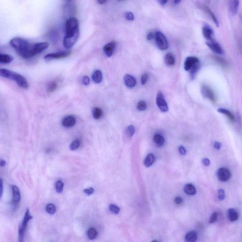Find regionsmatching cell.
Wrapping results in <instances>:
<instances>
[{
  "instance_id": "obj_1",
  "label": "cell",
  "mask_w": 242,
  "mask_h": 242,
  "mask_svg": "<svg viewBox=\"0 0 242 242\" xmlns=\"http://www.w3.org/2000/svg\"><path fill=\"white\" fill-rule=\"evenodd\" d=\"M65 30L63 46L66 48L70 49L75 45L79 37V23L78 19L74 17L68 19L65 24Z\"/></svg>"
},
{
  "instance_id": "obj_2",
  "label": "cell",
  "mask_w": 242,
  "mask_h": 242,
  "mask_svg": "<svg viewBox=\"0 0 242 242\" xmlns=\"http://www.w3.org/2000/svg\"><path fill=\"white\" fill-rule=\"evenodd\" d=\"M10 44L19 55L24 59L31 58V52L33 45L21 37H15L10 41Z\"/></svg>"
},
{
  "instance_id": "obj_3",
  "label": "cell",
  "mask_w": 242,
  "mask_h": 242,
  "mask_svg": "<svg viewBox=\"0 0 242 242\" xmlns=\"http://www.w3.org/2000/svg\"><path fill=\"white\" fill-rule=\"evenodd\" d=\"M0 75L5 78L14 80L16 82L19 86L22 89H27L29 88V84L28 80L25 77L20 74L7 69L2 68L0 69Z\"/></svg>"
},
{
  "instance_id": "obj_4",
  "label": "cell",
  "mask_w": 242,
  "mask_h": 242,
  "mask_svg": "<svg viewBox=\"0 0 242 242\" xmlns=\"http://www.w3.org/2000/svg\"><path fill=\"white\" fill-rule=\"evenodd\" d=\"M33 217L30 214V210L29 209H27L24 219H23L22 223L19 227V242H22L23 241L27 224H28L29 220H30Z\"/></svg>"
},
{
  "instance_id": "obj_5",
  "label": "cell",
  "mask_w": 242,
  "mask_h": 242,
  "mask_svg": "<svg viewBox=\"0 0 242 242\" xmlns=\"http://www.w3.org/2000/svg\"><path fill=\"white\" fill-rule=\"evenodd\" d=\"M155 38L157 46L158 48L161 50H165L168 49V40L163 33L159 31L157 32Z\"/></svg>"
},
{
  "instance_id": "obj_6",
  "label": "cell",
  "mask_w": 242,
  "mask_h": 242,
  "mask_svg": "<svg viewBox=\"0 0 242 242\" xmlns=\"http://www.w3.org/2000/svg\"><path fill=\"white\" fill-rule=\"evenodd\" d=\"M48 47V43L47 42H40L34 44L31 52V57L32 58L35 55L43 52L44 50L47 49Z\"/></svg>"
},
{
  "instance_id": "obj_7",
  "label": "cell",
  "mask_w": 242,
  "mask_h": 242,
  "mask_svg": "<svg viewBox=\"0 0 242 242\" xmlns=\"http://www.w3.org/2000/svg\"><path fill=\"white\" fill-rule=\"evenodd\" d=\"M70 51L60 52H52L48 53L44 56V59L47 61H50L53 59H61L65 58L71 54Z\"/></svg>"
},
{
  "instance_id": "obj_8",
  "label": "cell",
  "mask_w": 242,
  "mask_h": 242,
  "mask_svg": "<svg viewBox=\"0 0 242 242\" xmlns=\"http://www.w3.org/2000/svg\"><path fill=\"white\" fill-rule=\"evenodd\" d=\"M217 177L220 181L227 182L231 177V173L227 168H221L217 170Z\"/></svg>"
},
{
  "instance_id": "obj_9",
  "label": "cell",
  "mask_w": 242,
  "mask_h": 242,
  "mask_svg": "<svg viewBox=\"0 0 242 242\" xmlns=\"http://www.w3.org/2000/svg\"><path fill=\"white\" fill-rule=\"evenodd\" d=\"M156 103L159 109L163 112H167L168 110V104L164 98V95L161 92H159L157 96Z\"/></svg>"
},
{
  "instance_id": "obj_10",
  "label": "cell",
  "mask_w": 242,
  "mask_h": 242,
  "mask_svg": "<svg viewBox=\"0 0 242 242\" xmlns=\"http://www.w3.org/2000/svg\"><path fill=\"white\" fill-rule=\"evenodd\" d=\"M201 93L204 97L208 98L212 102L216 101V97L212 90L206 85H203L201 88Z\"/></svg>"
},
{
  "instance_id": "obj_11",
  "label": "cell",
  "mask_w": 242,
  "mask_h": 242,
  "mask_svg": "<svg viewBox=\"0 0 242 242\" xmlns=\"http://www.w3.org/2000/svg\"><path fill=\"white\" fill-rule=\"evenodd\" d=\"M199 63V60L197 57L189 56L187 57L184 62V68L185 71H188L196 63Z\"/></svg>"
},
{
  "instance_id": "obj_12",
  "label": "cell",
  "mask_w": 242,
  "mask_h": 242,
  "mask_svg": "<svg viewBox=\"0 0 242 242\" xmlns=\"http://www.w3.org/2000/svg\"><path fill=\"white\" fill-rule=\"evenodd\" d=\"M76 122L75 117L73 115L65 116L62 121V125L67 128H70L74 126Z\"/></svg>"
},
{
  "instance_id": "obj_13",
  "label": "cell",
  "mask_w": 242,
  "mask_h": 242,
  "mask_svg": "<svg viewBox=\"0 0 242 242\" xmlns=\"http://www.w3.org/2000/svg\"><path fill=\"white\" fill-rule=\"evenodd\" d=\"M239 6V0H229V11L232 14L235 15L237 14Z\"/></svg>"
},
{
  "instance_id": "obj_14",
  "label": "cell",
  "mask_w": 242,
  "mask_h": 242,
  "mask_svg": "<svg viewBox=\"0 0 242 242\" xmlns=\"http://www.w3.org/2000/svg\"><path fill=\"white\" fill-rule=\"evenodd\" d=\"M116 47V43L114 41H112L104 46L103 48L104 52L107 57H111L113 54Z\"/></svg>"
},
{
  "instance_id": "obj_15",
  "label": "cell",
  "mask_w": 242,
  "mask_h": 242,
  "mask_svg": "<svg viewBox=\"0 0 242 242\" xmlns=\"http://www.w3.org/2000/svg\"><path fill=\"white\" fill-rule=\"evenodd\" d=\"M206 45L213 52L217 54H221L223 53V50L219 44L215 42L214 40H212L210 42H207Z\"/></svg>"
},
{
  "instance_id": "obj_16",
  "label": "cell",
  "mask_w": 242,
  "mask_h": 242,
  "mask_svg": "<svg viewBox=\"0 0 242 242\" xmlns=\"http://www.w3.org/2000/svg\"><path fill=\"white\" fill-rule=\"evenodd\" d=\"M124 81L125 85L128 88H134L136 85L137 81L135 78L129 74L125 75L124 77Z\"/></svg>"
},
{
  "instance_id": "obj_17",
  "label": "cell",
  "mask_w": 242,
  "mask_h": 242,
  "mask_svg": "<svg viewBox=\"0 0 242 242\" xmlns=\"http://www.w3.org/2000/svg\"><path fill=\"white\" fill-rule=\"evenodd\" d=\"M202 34L203 36L207 40L211 41L212 40V35L213 31L212 28L208 25H205L202 29Z\"/></svg>"
},
{
  "instance_id": "obj_18",
  "label": "cell",
  "mask_w": 242,
  "mask_h": 242,
  "mask_svg": "<svg viewBox=\"0 0 242 242\" xmlns=\"http://www.w3.org/2000/svg\"><path fill=\"white\" fill-rule=\"evenodd\" d=\"M12 190L13 193V202L14 204H18L20 199L19 189L16 185H12Z\"/></svg>"
},
{
  "instance_id": "obj_19",
  "label": "cell",
  "mask_w": 242,
  "mask_h": 242,
  "mask_svg": "<svg viewBox=\"0 0 242 242\" xmlns=\"http://www.w3.org/2000/svg\"><path fill=\"white\" fill-rule=\"evenodd\" d=\"M202 8H203L204 11H205V13L209 15L210 17L211 18V19H212L213 21L214 24H215L216 26L217 27H218L219 23H218V20H217V18L216 17L215 15L213 13L212 11L208 6H206V5H203Z\"/></svg>"
},
{
  "instance_id": "obj_20",
  "label": "cell",
  "mask_w": 242,
  "mask_h": 242,
  "mask_svg": "<svg viewBox=\"0 0 242 242\" xmlns=\"http://www.w3.org/2000/svg\"><path fill=\"white\" fill-rule=\"evenodd\" d=\"M228 217L231 222H234L238 219L239 215L236 210L234 209H230L228 210Z\"/></svg>"
},
{
  "instance_id": "obj_21",
  "label": "cell",
  "mask_w": 242,
  "mask_h": 242,
  "mask_svg": "<svg viewBox=\"0 0 242 242\" xmlns=\"http://www.w3.org/2000/svg\"><path fill=\"white\" fill-rule=\"evenodd\" d=\"M14 60L13 56L5 53L0 54V63L2 64H9Z\"/></svg>"
},
{
  "instance_id": "obj_22",
  "label": "cell",
  "mask_w": 242,
  "mask_h": 242,
  "mask_svg": "<svg viewBox=\"0 0 242 242\" xmlns=\"http://www.w3.org/2000/svg\"><path fill=\"white\" fill-rule=\"evenodd\" d=\"M92 79L95 83H96V84L100 83L102 81V79H103V75H102V72L100 70H96L92 75Z\"/></svg>"
},
{
  "instance_id": "obj_23",
  "label": "cell",
  "mask_w": 242,
  "mask_h": 242,
  "mask_svg": "<svg viewBox=\"0 0 242 242\" xmlns=\"http://www.w3.org/2000/svg\"><path fill=\"white\" fill-rule=\"evenodd\" d=\"M165 63L168 66H173L174 65L175 63L174 56L172 53H167L165 57Z\"/></svg>"
},
{
  "instance_id": "obj_24",
  "label": "cell",
  "mask_w": 242,
  "mask_h": 242,
  "mask_svg": "<svg viewBox=\"0 0 242 242\" xmlns=\"http://www.w3.org/2000/svg\"><path fill=\"white\" fill-rule=\"evenodd\" d=\"M184 191L186 194L190 195H194L196 193L195 187L191 184H188L184 186Z\"/></svg>"
},
{
  "instance_id": "obj_25",
  "label": "cell",
  "mask_w": 242,
  "mask_h": 242,
  "mask_svg": "<svg viewBox=\"0 0 242 242\" xmlns=\"http://www.w3.org/2000/svg\"><path fill=\"white\" fill-rule=\"evenodd\" d=\"M153 140L157 146L158 147H162L165 143L164 137L159 134H156L154 136Z\"/></svg>"
},
{
  "instance_id": "obj_26",
  "label": "cell",
  "mask_w": 242,
  "mask_h": 242,
  "mask_svg": "<svg viewBox=\"0 0 242 242\" xmlns=\"http://www.w3.org/2000/svg\"><path fill=\"white\" fill-rule=\"evenodd\" d=\"M185 240L187 242H194L197 241L198 238L197 234L195 231L190 232L185 236Z\"/></svg>"
},
{
  "instance_id": "obj_27",
  "label": "cell",
  "mask_w": 242,
  "mask_h": 242,
  "mask_svg": "<svg viewBox=\"0 0 242 242\" xmlns=\"http://www.w3.org/2000/svg\"><path fill=\"white\" fill-rule=\"evenodd\" d=\"M217 111L220 113H223V114L226 115L232 122H234L235 121L234 116L233 115L232 113L230 112L228 110L224 108H219L217 109Z\"/></svg>"
},
{
  "instance_id": "obj_28",
  "label": "cell",
  "mask_w": 242,
  "mask_h": 242,
  "mask_svg": "<svg viewBox=\"0 0 242 242\" xmlns=\"http://www.w3.org/2000/svg\"><path fill=\"white\" fill-rule=\"evenodd\" d=\"M154 160V156L152 154H150L148 155L144 160V165H145V167H147V168L151 167L153 164Z\"/></svg>"
},
{
  "instance_id": "obj_29",
  "label": "cell",
  "mask_w": 242,
  "mask_h": 242,
  "mask_svg": "<svg viewBox=\"0 0 242 242\" xmlns=\"http://www.w3.org/2000/svg\"><path fill=\"white\" fill-rule=\"evenodd\" d=\"M103 115V111L102 109L99 107H95L93 110V116L96 120H98L102 117Z\"/></svg>"
},
{
  "instance_id": "obj_30",
  "label": "cell",
  "mask_w": 242,
  "mask_h": 242,
  "mask_svg": "<svg viewBox=\"0 0 242 242\" xmlns=\"http://www.w3.org/2000/svg\"><path fill=\"white\" fill-rule=\"evenodd\" d=\"M58 84L55 81H51L47 86V90L49 92H52L57 89Z\"/></svg>"
},
{
  "instance_id": "obj_31",
  "label": "cell",
  "mask_w": 242,
  "mask_h": 242,
  "mask_svg": "<svg viewBox=\"0 0 242 242\" xmlns=\"http://www.w3.org/2000/svg\"><path fill=\"white\" fill-rule=\"evenodd\" d=\"M213 59L217 63H218L219 65L222 66V67H227L228 64L227 62L225 61V60H223L222 58H220L217 56H213Z\"/></svg>"
},
{
  "instance_id": "obj_32",
  "label": "cell",
  "mask_w": 242,
  "mask_h": 242,
  "mask_svg": "<svg viewBox=\"0 0 242 242\" xmlns=\"http://www.w3.org/2000/svg\"><path fill=\"white\" fill-rule=\"evenodd\" d=\"M97 231L94 228H90L88 230V233H87L88 237H89V239H91V240H93V239L96 238V237L97 236Z\"/></svg>"
},
{
  "instance_id": "obj_33",
  "label": "cell",
  "mask_w": 242,
  "mask_h": 242,
  "mask_svg": "<svg viewBox=\"0 0 242 242\" xmlns=\"http://www.w3.org/2000/svg\"><path fill=\"white\" fill-rule=\"evenodd\" d=\"M135 133V128L133 125H130L126 128L125 133L126 135L129 137H132L134 136Z\"/></svg>"
},
{
  "instance_id": "obj_34",
  "label": "cell",
  "mask_w": 242,
  "mask_h": 242,
  "mask_svg": "<svg viewBox=\"0 0 242 242\" xmlns=\"http://www.w3.org/2000/svg\"><path fill=\"white\" fill-rule=\"evenodd\" d=\"M80 142L79 140H74L72 142L70 145V148L72 151H75L78 149L79 147L80 146Z\"/></svg>"
},
{
  "instance_id": "obj_35",
  "label": "cell",
  "mask_w": 242,
  "mask_h": 242,
  "mask_svg": "<svg viewBox=\"0 0 242 242\" xmlns=\"http://www.w3.org/2000/svg\"><path fill=\"white\" fill-rule=\"evenodd\" d=\"M46 210L48 213L50 214H53L56 211V208L53 204L50 203L48 204L46 207Z\"/></svg>"
},
{
  "instance_id": "obj_36",
  "label": "cell",
  "mask_w": 242,
  "mask_h": 242,
  "mask_svg": "<svg viewBox=\"0 0 242 242\" xmlns=\"http://www.w3.org/2000/svg\"><path fill=\"white\" fill-rule=\"evenodd\" d=\"M63 183L61 181H58L56 183L55 185V189L56 191L58 193H61L63 190Z\"/></svg>"
},
{
  "instance_id": "obj_37",
  "label": "cell",
  "mask_w": 242,
  "mask_h": 242,
  "mask_svg": "<svg viewBox=\"0 0 242 242\" xmlns=\"http://www.w3.org/2000/svg\"><path fill=\"white\" fill-rule=\"evenodd\" d=\"M226 197L225 191L223 189H219L217 191V198L220 201H223Z\"/></svg>"
},
{
  "instance_id": "obj_38",
  "label": "cell",
  "mask_w": 242,
  "mask_h": 242,
  "mask_svg": "<svg viewBox=\"0 0 242 242\" xmlns=\"http://www.w3.org/2000/svg\"><path fill=\"white\" fill-rule=\"evenodd\" d=\"M137 108L140 111H142L145 110L147 108L146 102L143 100L139 101L138 104Z\"/></svg>"
},
{
  "instance_id": "obj_39",
  "label": "cell",
  "mask_w": 242,
  "mask_h": 242,
  "mask_svg": "<svg viewBox=\"0 0 242 242\" xmlns=\"http://www.w3.org/2000/svg\"><path fill=\"white\" fill-rule=\"evenodd\" d=\"M199 67V64L198 63H196L195 64L193 67L191 69V72H190V74H191V77L192 78H194L195 77V74L196 73L197 71L198 70Z\"/></svg>"
},
{
  "instance_id": "obj_40",
  "label": "cell",
  "mask_w": 242,
  "mask_h": 242,
  "mask_svg": "<svg viewBox=\"0 0 242 242\" xmlns=\"http://www.w3.org/2000/svg\"><path fill=\"white\" fill-rule=\"evenodd\" d=\"M109 210L110 211V212H111L115 214H117L120 212V209H119V208H118L117 206H115V205H113V204L110 205Z\"/></svg>"
},
{
  "instance_id": "obj_41",
  "label": "cell",
  "mask_w": 242,
  "mask_h": 242,
  "mask_svg": "<svg viewBox=\"0 0 242 242\" xmlns=\"http://www.w3.org/2000/svg\"><path fill=\"white\" fill-rule=\"evenodd\" d=\"M217 213L213 212L212 214L211 215V217H210V219H209V222L210 224H213L215 222L217 221Z\"/></svg>"
},
{
  "instance_id": "obj_42",
  "label": "cell",
  "mask_w": 242,
  "mask_h": 242,
  "mask_svg": "<svg viewBox=\"0 0 242 242\" xmlns=\"http://www.w3.org/2000/svg\"><path fill=\"white\" fill-rule=\"evenodd\" d=\"M125 18L127 20H129V21H132V20H134V15L133 14V13L130 12H127L125 13Z\"/></svg>"
},
{
  "instance_id": "obj_43",
  "label": "cell",
  "mask_w": 242,
  "mask_h": 242,
  "mask_svg": "<svg viewBox=\"0 0 242 242\" xmlns=\"http://www.w3.org/2000/svg\"><path fill=\"white\" fill-rule=\"evenodd\" d=\"M149 79V74H143V75L141 77V83L142 85H145L147 83V81Z\"/></svg>"
},
{
  "instance_id": "obj_44",
  "label": "cell",
  "mask_w": 242,
  "mask_h": 242,
  "mask_svg": "<svg viewBox=\"0 0 242 242\" xmlns=\"http://www.w3.org/2000/svg\"><path fill=\"white\" fill-rule=\"evenodd\" d=\"M82 84L85 86H88L90 83V79L87 76H84L82 79Z\"/></svg>"
},
{
  "instance_id": "obj_45",
  "label": "cell",
  "mask_w": 242,
  "mask_h": 242,
  "mask_svg": "<svg viewBox=\"0 0 242 242\" xmlns=\"http://www.w3.org/2000/svg\"><path fill=\"white\" fill-rule=\"evenodd\" d=\"M94 192V189L93 188H88V189H86L84 190V193L88 195H92Z\"/></svg>"
},
{
  "instance_id": "obj_46",
  "label": "cell",
  "mask_w": 242,
  "mask_h": 242,
  "mask_svg": "<svg viewBox=\"0 0 242 242\" xmlns=\"http://www.w3.org/2000/svg\"><path fill=\"white\" fill-rule=\"evenodd\" d=\"M174 201L175 203H176V204L180 205V204H182L183 202V199L181 197L178 196L175 198Z\"/></svg>"
},
{
  "instance_id": "obj_47",
  "label": "cell",
  "mask_w": 242,
  "mask_h": 242,
  "mask_svg": "<svg viewBox=\"0 0 242 242\" xmlns=\"http://www.w3.org/2000/svg\"><path fill=\"white\" fill-rule=\"evenodd\" d=\"M202 163L204 166L208 167V166H210V164H211V161L209 158H204L202 159Z\"/></svg>"
},
{
  "instance_id": "obj_48",
  "label": "cell",
  "mask_w": 242,
  "mask_h": 242,
  "mask_svg": "<svg viewBox=\"0 0 242 242\" xmlns=\"http://www.w3.org/2000/svg\"><path fill=\"white\" fill-rule=\"evenodd\" d=\"M179 151L180 154H181V155H184L186 154V150H185V148H184L183 146H180V147H179Z\"/></svg>"
},
{
  "instance_id": "obj_49",
  "label": "cell",
  "mask_w": 242,
  "mask_h": 242,
  "mask_svg": "<svg viewBox=\"0 0 242 242\" xmlns=\"http://www.w3.org/2000/svg\"><path fill=\"white\" fill-rule=\"evenodd\" d=\"M221 145H222L221 143L218 142V141H215L214 143V147L215 149L217 150H220L221 149Z\"/></svg>"
},
{
  "instance_id": "obj_50",
  "label": "cell",
  "mask_w": 242,
  "mask_h": 242,
  "mask_svg": "<svg viewBox=\"0 0 242 242\" xmlns=\"http://www.w3.org/2000/svg\"><path fill=\"white\" fill-rule=\"evenodd\" d=\"M155 37V34H154V33L153 32H150L147 35V38L148 40H151L154 38Z\"/></svg>"
},
{
  "instance_id": "obj_51",
  "label": "cell",
  "mask_w": 242,
  "mask_h": 242,
  "mask_svg": "<svg viewBox=\"0 0 242 242\" xmlns=\"http://www.w3.org/2000/svg\"><path fill=\"white\" fill-rule=\"evenodd\" d=\"M168 1V0H158L159 3H160L161 5H165V4L167 3Z\"/></svg>"
},
{
  "instance_id": "obj_52",
  "label": "cell",
  "mask_w": 242,
  "mask_h": 242,
  "mask_svg": "<svg viewBox=\"0 0 242 242\" xmlns=\"http://www.w3.org/2000/svg\"><path fill=\"white\" fill-rule=\"evenodd\" d=\"M6 161H5V160H2V159H1V162H0V166H1V167H4V166L6 165Z\"/></svg>"
},
{
  "instance_id": "obj_53",
  "label": "cell",
  "mask_w": 242,
  "mask_h": 242,
  "mask_svg": "<svg viewBox=\"0 0 242 242\" xmlns=\"http://www.w3.org/2000/svg\"><path fill=\"white\" fill-rule=\"evenodd\" d=\"M0 189H1V197L2 196L3 190V181L2 179H1V185H0Z\"/></svg>"
},
{
  "instance_id": "obj_54",
  "label": "cell",
  "mask_w": 242,
  "mask_h": 242,
  "mask_svg": "<svg viewBox=\"0 0 242 242\" xmlns=\"http://www.w3.org/2000/svg\"><path fill=\"white\" fill-rule=\"evenodd\" d=\"M107 0H97L98 3L100 4H103L107 2Z\"/></svg>"
},
{
  "instance_id": "obj_55",
  "label": "cell",
  "mask_w": 242,
  "mask_h": 242,
  "mask_svg": "<svg viewBox=\"0 0 242 242\" xmlns=\"http://www.w3.org/2000/svg\"><path fill=\"white\" fill-rule=\"evenodd\" d=\"M181 0H174V3L175 4H178L181 2Z\"/></svg>"
},
{
  "instance_id": "obj_56",
  "label": "cell",
  "mask_w": 242,
  "mask_h": 242,
  "mask_svg": "<svg viewBox=\"0 0 242 242\" xmlns=\"http://www.w3.org/2000/svg\"><path fill=\"white\" fill-rule=\"evenodd\" d=\"M118 1H124V0H118Z\"/></svg>"
},
{
  "instance_id": "obj_57",
  "label": "cell",
  "mask_w": 242,
  "mask_h": 242,
  "mask_svg": "<svg viewBox=\"0 0 242 242\" xmlns=\"http://www.w3.org/2000/svg\"><path fill=\"white\" fill-rule=\"evenodd\" d=\"M67 1H71V0H67Z\"/></svg>"
}]
</instances>
